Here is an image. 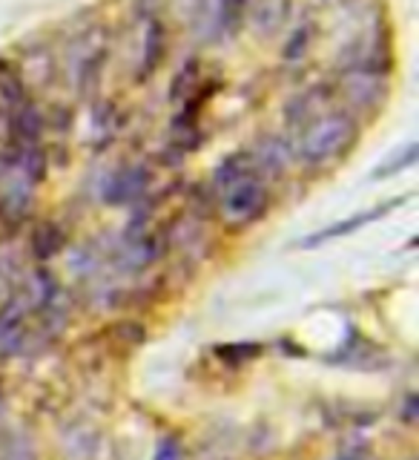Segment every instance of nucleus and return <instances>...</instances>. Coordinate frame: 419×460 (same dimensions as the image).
<instances>
[{"mask_svg":"<svg viewBox=\"0 0 419 460\" xmlns=\"http://www.w3.org/2000/svg\"><path fill=\"white\" fill-rule=\"evenodd\" d=\"M362 129L365 127L351 112L339 107L327 110L293 136L296 162L305 170H330L334 164H342L362 141Z\"/></svg>","mask_w":419,"mask_h":460,"instance_id":"1","label":"nucleus"},{"mask_svg":"<svg viewBox=\"0 0 419 460\" xmlns=\"http://www.w3.org/2000/svg\"><path fill=\"white\" fill-rule=\"evenodd\" d=\"M336 69H354V72H373V75L394 78L397 69V52H394V32L391 21L380 14L371 18L362 32L354 35L345 47L336 52Z\"/></svg>","mask_w":419,"mask_h":460,"instance_id":"2","label":"nucleus"},{"mask_svg":"<svg viewBox=\"0 0 419 460\" xmlns=\"http://www.w3.org/2000/svg\"><path fill=\"white\" fill-rule=\"evenodd\" d=\"M330 86H334L336 107L351 112L354 119L365 127L371 121H377L380 112L385 110L394 90V78L373 75V72L336 69L334 75H330Z\"/></svg>","mask_w":419,"mask_h":460,"instance_id":"3","label":"nucleus"},{"mask_svg":"<svg viewBox=\"0 0 419 460\" xmlns=\"http://www.w3.org/2000/svg\"><path fill=\"white\" fill-rule=\"evenodd\" d=\"M270 208H273V187L258 176L236 181L215 199V216H222V222L236 230L262 222L270 213Z\"/></svg>","mask_w":419,"mask_h":460,"instance_id":"4","label":"nucleus"},{"mask_svg":"<svg viewBox=\"0 0 419 460\" xmlns=\"http://www.w3.org/2000/svg\"><path fill=\"white\" fill-rule=\"evenodd\" d=\"M138 26H141V49L133 66V84L144 86L164 69L170 58V21L167 14H150V18H141Z\"/></svg>","mask_w":419,"mask_h":460,"instance_id":"5","label":"nucleus"},{"mask_svg":"<svg viewBox=\"0 0 419 460\" xmlns=\"http://www.w3.org/2000/svg\"><path fill=\"white\" fill-rule=\"evenodd\" d=\"M253 172L258 179H265L267 184L287 179L296 162V150H293V138L282 136V133H258L253 144L248 147Z\"/></svg>","mask_w":419,"mask_h":460,"instance_id":"6","label":"nucleus"},{"mask_svg":"<svg viewBox=\"0 0 419 460\" xmlns=\"http://www.w3.org/2000/svg\"><path fill=\"white\" fill-rule=\"evenodd\" d=\"M153 184V167L144 162H133L124 164L112 172L104 184V199L109 205H133L141 196L150 193Z\"/></svg>","mask_w":419,"mask_h":460,"instance_id":"7","label":"nucleus"},{"mask_svg":"<svg viewBox=\"0 0 419 460\" xmlns=\"http://www.w3.org/2000/svg\"><path fill=\"white\" fill-rule=\"evenodd\" d=\"M291 6L293 0H250L244 23H250L258 38H276L291 21Z\"/></svg>","mask_w":419,"mask_h":460,"instance_id":"8","label":"nucleus"},{"mask_svg":"<svg viewBox=\"0 0 419 460\" xmlns=\"http://www.w3.org/2000/svg\"><path fill=\"white\" fill-rule=\"evenodd\" d=\"M316 40H319V21H313V18H305V21H299L293 23L291 29L284 32L282 43H279V61L282 66H301L310 58L313 47H316Z\"/></svg>","mask_w":419,"mask_h":460,"instance_id":"9","label":"nucleus"},{"mask_svg":"<svg viewBox=\"0 0 419 460\" xmlns=\"http://www.w3.org/2000/svg\"><path fill=\"white\" fill-rule=\"evenodd\" d=\"M250 0H210V38L230 40L241 32Z\"/></svg>","mask_w":419,"mask_h":460,"instance_id":"10","label":"nucleus"},{"mask_svg":"<svg viewBox=\"0 0 419 460\" xmlns=\"http://www.w3.org/2000/svg\"><path fill=\"white\" fill-rule=\"evenodd\" d=\"M127 127V112L118 101L98 95L92 101V129L98 133V150H107Z\"/></svg>","mask_w":419,"mask_h":460,"instance_id":"11","label":"nucleus"},{"mask_svg":"<svg viewBox=\"0 0 419 460\" xmlns=\"http://www.w3.org/2000/svg\"><path fill=\"white\" fill-rule=\"evenodd\" d=\"M248 176H256L253 172V164H250V155H248V147H241L236 153H227L219 164H215L213 176L207 181V187L215 193V199H219L227 187H233L236 181L248 179Z\"/></svg>","mask_w":419,"mask_h":460,"instance_id":"12","label":"nucleus"},{"mask_svg":"<svg viewBox=\"0 0 419 460\" xmlns=\"http://www.w3.org/2000/svg\"><path fill=\"white\" fill-rule=\"evenodd\" d=\"M205 61H201V55L193 52L187 61L176 69V75L170 78V86H167V101L170 104H184L187 98H190L196 90H198V84L201 78H205Z\"/></svg>","mask_w":419,"mask_h":460,"instance_id":"13","label":"nucleus"},{"mask_svg":"<svg viewBox=\"0 0 419 460\" xmlns=\"http://www.w3.org/2000/svg\"><path fill=\"white\" fill-rule=\"evenodd\" d=\"M66 244V234L57 222H38L32 227V236H29V248H32V256L38 262H47L55 253H61Z\"/></svg>","mask_w":419,"mask_h":460,"instance_id":"14","label":"nucleus"},{"mask_svg":"<svg viewBox=\"0 0 419 460\" xmlns=\"http://www.w3.org/2000/svg\"><path fill=\"white\" fill-rule=\"evenodd\" d=\"M43 121H47V133L66 138L75 129V104L72 101H52V107L43 110Z\"/></svg>","mask_w":419,"mask_h":460,"instance_id":"15","label":"nucleus"},{"mask_svg":"<svg viewBox=\"0 0 419 460\" xmlns=\"http://www.w3.org/2000/svg\"><path fill=\"white\" fill-rule=\"evenodd\" d=\"M388 208H394V205H385V208H380V210H371V213H362V216H354V219H345V222H339V225H334V227L322 230V234H316L313 239H308V244H319V242H325V239H334V236H342V234H351V230L362 227L365 222H371V219H377V216H382Z\"/></svg>","mask_w":419,"mask_h":460,"instance_id":"16","label":"nucleus"},{"mask_svg":"<svg viewBox=\"0 0 419 460\" xmlns=\"http://www.w3.org/2000/svg\"><path fill=\"white\" fill-rule=\"evenodd\" d=\"M414 162H416V144L408 141L394 158H388V162L382 164V170H377V179H388V176H394V172L408 170V167H414Z\"/></svg>","mask_w":419,"mask_h":460,"instance_id":"17","label":"nucleus"},{"mask_svg":"<svg viewBox=\"0 0 419 460\" xmlns=\"http://www.w3.org/2000/svg\"><path fill=\"white\" fill-rule=\"evenodd\" d=\"M339 4H359V0H339Z\"/></svg>","mask_w":419,"mask_h":460,"instance_id":"18","label":"nucleus"}]
</instances>
